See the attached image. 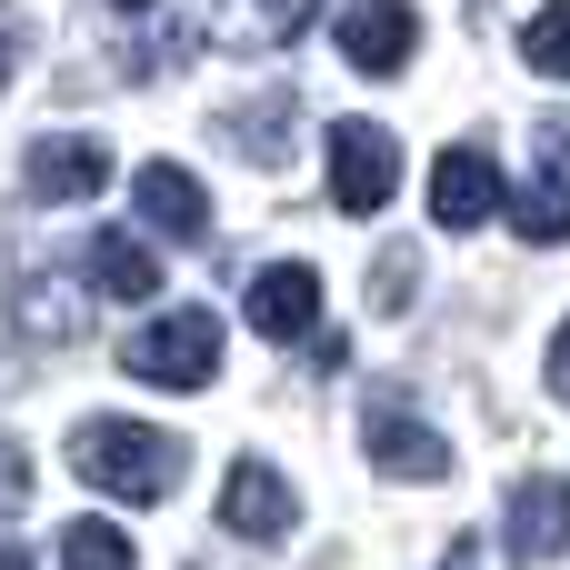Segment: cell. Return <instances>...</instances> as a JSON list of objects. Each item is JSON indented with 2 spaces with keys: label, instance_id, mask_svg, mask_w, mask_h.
Wrapping results in <instances>:
<instances>
[{
  "label": "cell",
  "instance_id": "44dd1931",
  "mask_svg": "<svg viewBox=\"0 0 570 570\" xmlns=\"http://www.w3.org/2000/svg\"><path fill=\"white\" fill-rule=\"evenodd\" d=\"M551 391H561V401H570V321H561V331H551Z\"/></svg>",
  "mask_w": 570,
  "mask_h": 570
},
{
  "label": "cell",
  "instance_id": "4fadbf2b",
  "mask_svg": "<svg viewBox=\"0 0 570 570\" xmlns=\"http://www.w3.org/2000/svg\"><path fill=\"white\" fill-rule=\"evenodd\" d=\"M311 10H321V0H220L210 30H220L230 50H281V40H301Z\"/></svg>",
  "mask_w": 570,
  "mask_h": 570
},
{
  "label": "cell",
  "instance_id": "cb8c5ba5",
  "mask_svg": "<svg viewBox=\"0 0 570 570\" xmlns=\"http://www.w3.org/2000/svg\"><path fill=\"white\" fill-rule=\"evenodd\" d=\"M110 10H150V0H110Z\"/></svg>",
  "mask_w": 570,
  "mask_h": 570
},
{
  "label": "cell",
  "instance_id": "e0dca14e",
  "mask_svg": "<svg viewBox=\"0 0 570 570\" xmlns=\"http://www.w3.org/2000/svg\"><path fill=\"white\" fill-rule=\"evenodd\" d=\"M521 60H531L541 80H570V0H551V10L521 20Z\"/></svg>",
  "mask_w": 570,
  "mask_h": 570
},
{
  "label": "cell",
  "instance_id": "5bb4252c",
  "mask_svg": "<svg viewBox=\"0 0 570 570\" xmlns=\"http://www.w3.org/2000/svg\"><path fill=\"white\" fill-rule=\"evenodd\" d=\"M501 210H511L521 240H541V250H561V240H570V180H551V170H541L521 200H501Z\"/></svg>",
  "mask_w": 570,
  "mask_h": 570
},
{
  "label": "cell",
  "instance_id": "8fae6325",
  "mask_svg": "<svg viewBox=\"0 0 570 570\" xmlns=\"http://www.w3.org/2000/svg\"><path fill=\"white\" fill-rule=\"evenodd\" d=\"M511 551L521 561H561L570 551V481H551V471L511 481Z\"/></svg>",
  "mask_w": 570,
  "mask_h": 570
},
{
  "label": "cell",
  "instance_id": "8992f818",
  "mask_svg": "<svg viewBox=\"0 0 570 570\" xmlns=\"http://www.w3.org/2000/svg\"><path fill=\"white\" fill-rule=\"evenodd\" d=\"M411 50H421V10L411 0H351L341 10V60L351 70L391 80V70H411Z\"/></svg>",
  "mask_w": 570,
  "mask_h": 570
},
{
  "label": "cell",
  "instance_id": "603a6c76",
  "mask_svg": "<svg viewBox=\"0 0 570 570\" xmlns=\"http://www.w3.org/2000/svg\"><path fill=\"white\" fill-rule=\"evenodd\" d=\"M0 570H30V551H0Z\"/></svg>",
  "mask_w": 570,
  "mask_h": 570
},
{
  "label": "cell",
  "instance_id": "3957f363",
  "mask_svg": "<svg viewBox=\"0 0 570 570\" xmlns=\"http://www.w3.org/2000/svg\"><path fill=\"white\" fill-rule=\"evenodd\" d=\"M391 190H401V140H391L381 120H341V130H331V210L361 220V210H381Z\"/></svg>",
  "mask_w": 570,
  "mask_h": 570
},
{
  "label": "cell",
  "instance_id": "7c38bea8",
  "mask_svg": "<svg viewBox=\"0 0 570 570\" xmlns=\"http://www.w3.org/2000/svg\"><path fill=\"white\" fill-rule=\"evenodd\" d=\"M80 271H90V291L120 301V311L160 291V261H150V240H130V230H90V240H80Z\"/></svg>",
  "mask_w": 570,
  "mask_h": 570
},
{
  "label": "cell",
  "instance_id": "2e32d148",
  "mask_svg": "<svg viewBox=\"0 0 570 570\" xmlns=\"http://www.w3.org/2000/svg\"><path fill=\"white\" fill-rule=\"evenodd\" d=\"M291 120H301V110H291V90H281V100H261V110H230V140H240V160H291V140H301Z\"/></svg>",
  "mask_w": 570,
  "mask_h": 570
},
{
  "label": "cell",
  "instance_id": "277c9868",
  "mask_svg": "<svg viewBox=\"0 0 570 570\" xmlns=\"http://www.w3.org/2000/svg\"><path fill=\"white\" fill-rule=\"evenodd\" d=\"M240 321H250L261 341H321V271H311V261H271V271H250Z\"/></svg>",
  "mask_w": 570,
  "mask_h": 570
},
{
  "label": "cell",
  "instance_id": "d6986e66",
  "mask_svg": "<svg viewBox=\"0 0 570 570\" xmlns=\"http://www.w3.org/2000/svg\"><path fill=\"white\" fill-rule=\"evenodd\" d=\"M20 501H30V451L0 431V521H20Z\"/></svg>",
  "mask_w": 570,
  "mask_h": 570
},
{
  "label": "cell",
  "instance_id": "6da1fadb",
  "mask_svg": "<svg viewBox=\"0 0 570 570\" xmlns=\"http://www.w3.org/2000/svg\"><path fill=\"white\" fill-rule=\"evenodd\" d=\"M180 441L170 431H150V421H80L70 431V471L90 481V491H120V501H170L180 491Z\"/></svg>",
  "mask_w": 570,
  "mask_h": 570
},
{
  "label": "cell",
  "instance_id": "5b68a950",
  "mask_svg": "<svg viewBox=\"0 0 570 570\" xmlns=\"http://www.w3.org/2000/svg\"><path fill=\"white\" fill-rule=\"evenodd\" d=\"M501 200H511V190H501V160H491L481 140H461V150L431 160V220H441V230H481Z\"/></svg>",
  "mask_w": 570,
  "mask_h": 570
},
{
  "label": "cell",
  "instance_id": "9a60e30c",
  "mask_svg": "<svg viewBox=\"0 0 570 570\" xmlns=\"http://www.w3.org/2000/svg\"><path fill=\"white\" fill-rule=\"evenodd\" d=\"M60 570H140V551L110 521H60Z\"/></svg>",
  "mask_w": 570,
  "mask_h": 570
},
{
  "label": "cell",
  "instance_id": "9c48e42d",
  "mask_svg": "<svg viewBox=\"0 0 570 570\" xmlns=\"http://www.w3.org/2000/svg\"><path fill=\"white\" fill-rule=\"evenodd\" d=\"M110 180V150L90 140V130H50L40 150H30V200L40 210H60V200H90Z\"/></svg>",
  "mask_w": 570,
  "mask_h": 570
},
{
  "label": "cell",
  "instance_id": "7402d4cb",
  "mask_svg": "<svg viewBox=\"0 0 570 570\" xmlns=\"http://www.w3.org/2000/svg\"><path fill=\"white\" fill-rule=\"evenodd\" d=\"M441 570H481V541H451V551H441Z\"/></svg>",
  "mask_w": 570,
  "mask_h": 570
},
{
  "label": "cell",
  "instance_id": "30bf717a",
  "mask_svg": "<svg viewBox=\"0 0 570 570\" xmlns=\"http://www.w3.org/2000/svg\"><path fill=\"white\" fill-rule=\"evenodd\" d=\"M130 200H140V220H150L160 240H200V230H210V190H200L180 160H140V170H130Z\"/></svg>",
  "mask_w": 570,
  "mask_h": 570
},
{
  "label": "cell",
  "instance_id": "ffe728a7",
  "mask_svg": "<svg viewBox=\"0 0 570 570\" xmlns=\"http://www.w3.org/2000/svg\"><path fill=\"white\" fill-rule=\"evenodd\" d=\"M20 50H30V20L0 0V90H10V70H20Z\"/></svg>",
  "mask_w": 570,
  "mask_h": 570
},
{
  "label": "cell",
  "instance_id": "ac0fdd59",
  "mask_svg": "<svg viewBox=\"0 0 570 570\" xmlns=\"http://www.w3.org/2000/svg\"><path fill=\"white\" fill-rule=\"evenodd\" d=\"M411 281H421V261H411V250H381V271H371V311L401 321V311H411Z\"/></svg>",
  "mask_w": 570,
  "mask_h": 570
},
{
  "label": "cell",
  "instance_id": "7a4b0ae2",
  "mask_svg": "<svg viewBox=\"0 0 570 570\" xmlns=\"http://www.w3.org/2000/svg\"><path fill=\"white\" fill-rule=\"evenodd\" d=\"M120 371L150 381V391H210V371H220V321H210V311H160L150 331L120 341Z\"/></svg>",
  "mask_w": 570,
  "mask_h": 570
},
{
  "label": "cell",
  "instance_id": "52a82bcc",
  "mask_svg": "<svg viewBox=\"0 0 570 570\" xmlns=\"http://www.w3.org/2000/svg\"><path fill=\"white\" fill-rule=\"evenodd\" d=\"M361 451H371V471H391V481H441V471H451L441 431H421L401 401H371V411H361Z\"/></svg>",
  "mask_w": 570,
  "mask_h": 570
},
{
  "label": "cell",
  "instance_id": "ba28073f",
  "mask_svg": "<svg viewBox=\"0 0 570 570\" xmlns=\"http://www.w3.org/2000/svg\"><path fill=\"white\" fill-rule=\"evenodd\" d=\"M301 521V491L271 471V461H240L230 481H220V531H240V541H281Z\"/></svg>",
  "mask_w": 570,
  "mask_h": 570
}]
</instances>
